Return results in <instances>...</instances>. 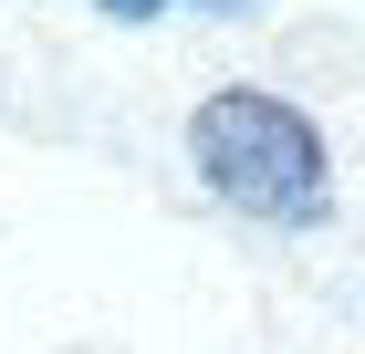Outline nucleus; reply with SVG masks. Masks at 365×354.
I'll list each match as a JSON object with an SVG mask.
<instances>
[{"mask_svg": "<svg viewBox=\"0 0 365 354\" xmlns=\"http://www.w3.org/2000/svg\"><path fill=\"white\" fill-rule=\"evenodd\" d=\"M188 157L261 229H324V209H334V146H324V125L303 105L261 94V83H230V94H209L188 115Z\"/></svg>", "mask_w": 365, "mask_h": 354, "instance_id": "f257e3e1", "label": "nucleus"}, {"mask_svg": "<svg viewBox=\"0 0 365 354\" xmlns=\"http://www.w3.org/2000/svg\"><path fill=\"white\" fill-rule=\"evenodd\" d=\"M105 21H168V11H251V0H94Z\"/></svg>", "mask_w": 365, "mask_h": 354, "instance_id": "f03ea898", "label": "nucleus"}]
</instances>
